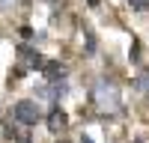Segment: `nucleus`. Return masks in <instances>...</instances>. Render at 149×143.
<instances>
[{
    "label": "nucleus",
    "mask_w": 149,
    "mask_h": 143,
    "mask_svg": "<svg viewBox=\"0 0 149 143\" xmlns=\"http://www.w3.org/2000/svg\"><path fill=\"white\" fill-rule=\"evenodd\" d=\"M12 116H15V122H21L24 128H33L36 122H42V110H39V104L30 101V99H21L12 104Z\"/></svg>",
    "instance_id": "1"
},
{
    "label": "nucleus",
    "mask_w": 149,
    "mask_h": 143,
    "mask_svg": "<svg viewBox=\"0 0 149 143\" xmlns=\"http://www.w3.org/2000/svg\"><path fill=\"white\" fill-rule=\"evenodd\" d=\"M95 92H98L95 99L102 101V107H104V110H113V107L119 104V99H116V87H113V83H104V81H102V83L95 87Z\"/></svg>",
    "instance_id": "2"
},
{
    "label": "nucleus",
    "mask_w": 149,
    "mask_h": 143,
    "mask_svg": "<svg viewBox=\"0 0 149 143\" xmlns=\"http://www.w3.org/2000/svg\"><path fill=\"white\" fill-rule=\"evenodd\" d=\"M48 128H51V134H60L66 125H69V116H66V110H60V107H54L51 113H48Z\"/></svg>",
    "instance_id": "3"
},
{
    "label": "nucleus",
    "mask_w": 149,
    "mask_h": 143,
    "mask_svg": "<svg viewBox=\"0 0 149 143\" xmlns=\"http://www.w3.org/2000/svg\"><path fill=\"white\" fill-rule=\"evenodd\" d=\"M39 72H42L48 81H63V78H66V66H63V63H54V60H51V63H42Z\"/></svg>",
    "instance_id": "4"
},
{
    "label": "nucleus",
    "mask_w": 149,
    "mask_h": 143,
    "mask_svg": "<svg viewBox=\"0 0 149 143\" xmlns=\"http://www.w3.org/2000/svg\"><path fill=\"white\" fill-rule=\"evenodd\" d=\"M84 33H86V57H93V54H95V36H93L90 27H86Z\"/></svg>",
    "instance_id": "5"
},
{
    "label": "nucleus",
    "mask_w": 149,
    "mask_h": 143,
    "mask_svg": "<svg viewBox=\"0 0 149 143\" xmlns=\"http://www.w3.org/2000/svg\"><path fill=\"white\" fill-rule=\"evenodd\" d=\"M128 6L137 9V12H146V9H149V0H128Z\"/></svg>",
    "instance_id": "6"
},
{
    "label": "nucleus",
    "mask_w": 149,
    "mask_h": 143,
    "mask_svg": "<svg viewBox=\"0 0 149 143\" xmlns=\"http://www.w3.org/2000/svg\"><path fill=\"white\" fill-rule=\"evenodd\" d=\"M131 60H134V63L140 60V48H137V42H131Z\"/></svg>",
    "instance_id": "7"
},
{
    "label": "nucleus",
    "mask_w": 149,
    "mask_h": 143,
    "mask_svg": "<svg viewBox=\"0 0 149 143\" xmlns=\"http://www.w3.org/2000/svg\"><path fill=\"white\" fill-rule=\"evenodd\" d=\"M12 3H15V0H0V9H9Z\"/></svg>",
    "instance_id": "8"
},
{
    "label": "nucleus",
    "mask_w": 149,
    "mask_h": 143,
    "mask_svg": "<svg viewBox=\"0 0 149 143\" xmlns=\"http://www.w3.org/2000/svg\"><path fill=\"white\" fill-rule=\"evenodd\" d=\"M81 143H93V140H90V137H86V134H84V137H81Z\"/></svg>",
    "instance_id": "9"
},
{
    "label": "nucleus",
    "mask_w": 149,
    "mask_h": 143,
    "mask_svg": "<svg viewBox=\"0 0 149 143\" xmlns=\"http://www.w3.org/2000/svg\"><path fill=\"white\" fill-rule=\"evenodd\" d=\"M86 3H90V6H98V0H86Z\"/></svg>",
    "instance_id": "10"
}]
</instances>
